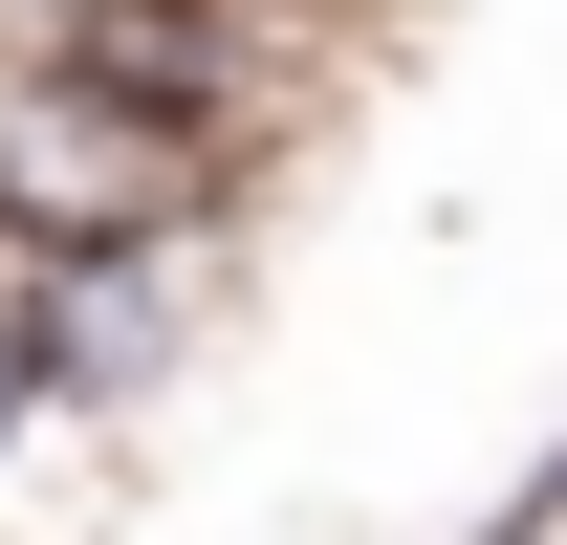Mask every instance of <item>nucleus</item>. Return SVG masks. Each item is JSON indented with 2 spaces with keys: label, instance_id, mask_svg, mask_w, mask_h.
<instances>
[{
  "label": "nucleus",
  "instance_id": "obj_1",
  "mask_svg": "<svg viewBox=\"0 0 567 545\" xmlns=\"http://www.w3.org/2000/svg\"><path fill=\"white\" fill-rule=\"evenodd\" d=\"M218 218H132V240H66V263H22V328H44V393L66 414H153L175 371H197L218 328Z\"/></svg>",
  "mask_w": 567,
  "mask_h": 545
}]
</instances>
